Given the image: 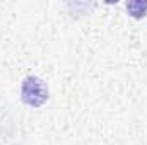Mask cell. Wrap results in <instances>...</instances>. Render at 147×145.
I'll list each match as a JSON object with an SVG mask.
<instances>
[{
  "mask_svg": "<svg viewBox=\"0 0 147 145\" xmlns=\"http://www.w3.org/2000/svg\"><path fill=\"white\" fill-rule=\"evenodd\" d=\"M21 101L29 108H41L48 101V85L36 75H28L21 84Z\"/></svg>",
  "mask_w": 147,
  "mask_h": 145,
  "instance_id": "6da1fadb",
  "label": "cell"
},
{
  "mask_svg": "<svg viewBox=\"0 0 147 145\" xmlns=\"http://www.w3.org/2000/svg\"><path fill=\"white\" fill-rule=\"evenodd\" d=\"M127 12L130 17L134 19H142L147 15V2H140V0H132L127 3Z\"/></svg>",
  "mask_w": 147,
  "mask_h": 145,
  "instance_id": "7a4b0ae2",
  "label": "cell"
}]
</instances>
